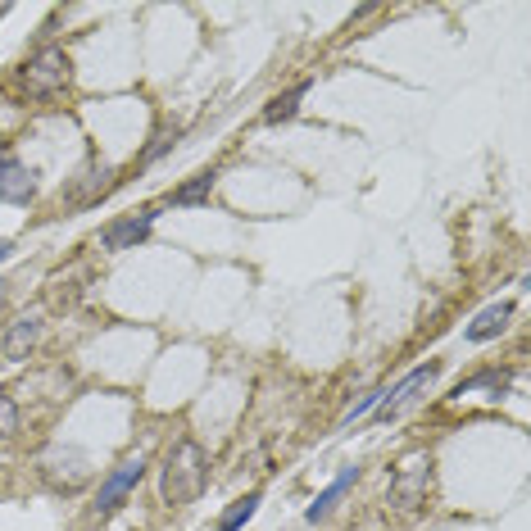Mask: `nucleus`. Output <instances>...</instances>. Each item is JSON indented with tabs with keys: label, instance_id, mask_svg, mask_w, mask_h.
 Here are the masks:
<instances>
[{
	"label": "nucleus",
	"instance_id": "f257e3e1",
	"mask_svg": "<svg viewBox=\"0 0 531 531\" xmlns=\"http://www.w3.org/2000/svg\"><path fill=\"white\" fill-rule=\"evenodd\" d=\"M205 486H209V454L200 450L196 441H177L164 459V482H159L164 500L168 504H191L205 495Z\"/></svg>",
	"mask_w": 531,
	"mask_h": 531
},
{
	"label": "nucleus",
	"instance_id": "f03ea898",
	"mask_svg": "<svg viewBox=\"0 0 531 531\" xmlns=\"http://www.w3.org/2000/svg\"><path fill=\"white\" fill-rule=\"evenodd\" d=\"M73 78L69 69V55L59 46H46L37 50V55L28 59V69H23V87H28V96H55V91H64Z\"/></svg>",
	"mask_w": 531,
	"mask_h": 531
},
{
	"label": "nucleus",
	"instance_id": "7ed1b4c3",
	"mask_svg": "<svg viewBox=\"0 0 531 531\" xmlns=\"http://www.w3.org/2000/svg\"><path fill=\"white\" fill-rule=\"evenodd\" d=\"M432 491V459L427 454H409V459L395 468V482H391V504L400 509H418Z\"/></svg>",
	"mask_w": 531,
	"mask_h": 531
},
{
	"label": "nucleus",
	"instance_id": "20e7f679",
	"mask_svg": "<svg viewBox=\"0 0 531 531\" xmlns=\"http://www.w3.org/2000/svg\"><path fill=\"white\" fill-rule=\"evenodd\" d=\"M146 477V459L141 454H132V459H123L114 472L105 477V486H100V495H96V513L105 518V513H114L118 504L128 500L132 491H137V482Z\"/></svg>",
	"mask_w": 531,
	"mask_h": 531
},
{
	"label": "nucleus",
	"instance_id": "39448f33",
	"mask_svg": "<svg viewBox=\"0 0 531 531\" xmlns=\"http://www.w3.org/2000/svg\"><path fill=\"white\" fill-rule=\"evenodd\" d=\"M436 373H441V364H423V368H413V373L404 377L400 386H391V391L382 395V413H377V418H382V423H391V418H400V413L409 409L413 400H418V391L436 382Z\"/></svg>",
	"mask_w": 531,
	"mask_h": 531
},
{
	"label": "nucleus",
	"instance_id": "423d86ee",
	"mask_svg": "<svg viewBox=\"0 0 531 531\" xmlns=\"http://www.w3.org/2000/svg\"><path fill=\"white\" fill-rule=\"evenodd\" d=\"M150 227H155V209H141V214L114 218V223L100 232V246H105V250H137L141 241L150 236Z\"/></svg>",
	"mask_w": 531,
	"mask_h": 531
},
{
	"label": "nucleus",
	"instance_id": "0eeeda50",
	"mask_svg": "<svg viewBox=\"0 0 531 531\" xmlns=\"http://www.w3.org/2000/svg\"><path fill=\"white\" fill-rule=\"evenodd\" d=\"M46 477H50V486H59V491H64V495L82 491V486H87V477H91V468H87V454H82V450L50 454V459H46Z\"/></svg>",
	"mask_w": 531,
	"mask_h": 531
},
{
	"label": "nucleus",
	"instance_id": "6e6552de",
	"mask_svg": "<svg viewBox=\"0 0 531 531\" xmlns=\"http://www.w3.org/2000/svg\"><path fill=\"white\" fill-rule=\"evenodd\" d=\"M41 341V318L37 314H23L10 323V332H5V341H0V354L10 359V364H19V359H28L32 350H37Z\"/></svg>",
	"mask_w": 531,
	"mask_h": 531
},
{
	"label": "nucleus",
	"instance_id": "1a4fd4ad",
	"mask_svg": "<svg viewBox=\"0 0 531 531\" xmlns=\"http://www.w3.org/2000/svg\"><path fill=\"white\" fill-rule=\"evenodd\" d=\"M32 191H37V182H32L28 168H23L14 155H0V200L23 205V200H32Z\"/></svg>",
	"mask_w": 531,
	"mask_h": 531
},
{
	"label": "nucleus",
	"instance_id": "9d476101",
	"mask_svg": "<svg viewBox=\"0 0 531 531\" xmlns=\"http://www.w3.org/2000/svg\"><path fill=\"white\" fill-rule=\"evenodd\" d=\"M509 318H513V305H509V300H500V305L482 309V314L472 318L468 332H463V336H468L472 345H482V341H491V336H500L504 327H509Z\"/></svg>",
	"mask_w": 531,
	"mask_h": 531
},
{
	"label": "nucleus",
	"instance_id": "9b49d317",
	"mask_svg": "<svg viewBox=\"0 0 531 531\" xmlns=\"http://www.w3.org/2000/svg\"><path fill=\"white\" fill-rule=\"evenodd\" d=\"M214 182H218V173H214V168H205V173H196L191 182H182V187L168 196V205H205L209 191H214Z\"/></svg>",
	"mask_w": 531,
	"mask_h": 531
},
{
	"label": "nucleus",
	"instance_id": "f8f14e48",
	"mask_svg": "<svg viewBox=\"0 0 531 531\" xmlns=\"http://www.w3.org/2000/svg\"><path fill=\"white\" fill-rule=\"evenodd\" d=\"M354 477H359V468H345V472H341V477H336V482H332V486H327V491H323V495H318V500H314V504H309V509H305V518H309V522H318V518H327V513H332V504H336V500H341V495H345V491H350V486H354Z\"/></svg>",
	"mask_w": 531,
	"mask_h": 531
},
{
	"label": "nucleus",
	"instance_id": "ddd939ff",
	"mask_svg": "<svg viewBox=\"0 0 531 531\" xmlns=\"http://www.w3.org/2000/svg\"><path fill=\"white\" fill-rule=\"evenodd\" d=\"M309 96V82H295L286 96H277L273 105L264 109V123H286V118H295V109H300V100Z\"/></svg>",
	"mask_w": 531,
	"mask_h": 531
},
{
	"label": "nucleus",
	"instance_id": "4468645a",
	"mask_svg": "<svg viewBox=\"0 0 531 531\" xmlns=\"http://www.w3.org/2000/svg\"><path fill=\"white\" fill-rule=\"evenodd\" d=\"M259 500H264V495H259V491H250V495H246V500H236V504H232V509H227V513H223V518H218V531H241V527H246V522H250V518H255V509H259Z\"/></svg>",
	"mask_w": 531,
	"mask_h": 531
},
{
	"label": "nucleus",
	"instance_id": "2eb2a0df",
	"mask_svg": "<svg viewBox=\"0 0 531 531\" xmlns=\"http://www.w3.org/2000/svg\"><path fill=\"white\" fill-rule=\"evenodd\" d=\"M14 432H19V404L10 395H0V441H10Z\"/></svg>",
	"mask_w": 531,
	"mask_h": 531
},
{
	"label": "nucleus",
	"instance_id": "dca6fc26",
	"mask_svg": "<svg viewBox=\"0 0 531 531\" xmlns=\"http://www.w3.org/2000/svg\"><path fill=\"white\" fill-rule=\"evenodd\" d=\"M382 395H386V391H373V395H364V400L354 404V409H345V418H341V423H354V418H364V413H373L377 404H382Z\"/></svg>",
	"mask_w": 531,
	"mask_h": 531
},
{
	"label": "nucleus",
	"instance_id": "f3484780",
	"mask_svg": "<svg viewBox=\"0 0 531 531\" xmlns=\"http://www.w3.org/2000/svg\"><path fill=\"white\" fill-rule=\"evenodd\" d=\"M173 141H177V132H173V137H159V141H155V146H150V150H146V164H150V159H159V155H164V150H168V146H173Z\"/></svg>",
	"mask_w": 531,
	"mask_h": 531
},
{
	"label": "nucleus",
	"instance_id": "a211bd4d",
	"mask_svg": "<svg viewBox=\"0 0 531 531\" xmlns=\"http://www.w3.org/2000/svg\"><path fill=\"white\" fill-rule=\"evenodd\" d=\"M5 259H10V241H0V264H5Z\"/></svg>",
	"mask_w": 531,
	"mask_h": 531
},
{
	"label": "nucleus",
	"instance_id": "6ab92c4d",
	"mask_svg": "<svg viewBox=\"0 0 531 531\" xmlns=\"http://www.w3.org/2000/svg\"><path fill=\"white\" fill-rule=\"evenodd\" d=\"M0 295H5V282H0Z\"/></svg>",
	"mask_w": 531,
	"mask_h": 531
}]
</instances>
